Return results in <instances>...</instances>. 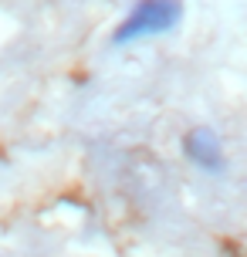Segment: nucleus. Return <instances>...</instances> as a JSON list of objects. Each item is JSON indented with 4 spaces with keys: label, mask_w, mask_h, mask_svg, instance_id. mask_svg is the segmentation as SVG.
I'll list each match as a JSON object with an SVG mask.
<instances>
[{
    "label": "nucleus",
    "mask_w": 247,
    "mask_h": 257,
    "mask_svg": "<svg viewBox=\"0 0 247 257\" xmlns=\"http://www.w3.org/2000/svg\"><path fill=\"white\" fill-rule=\"evenodd\" d=\"M180 17H183L180 0H139L129 14L118 21L115 31H112V44L126 48V44H136V41L169 34L173 27L180 24Z\"/></svg>",
    "instance_id": "1"
},
{
    "label": "nucleus",
    "mask_w": 247,
    "mask_h": 257,
    "mask_svg": "<svg viewBox=\"0 0 247 257\" xmlns=\"http://www.w3.org/2000/svg\"><path fill=\"white\" fill-rule=\"evenodd\" d=\"M183 153L190 156V163H196L207 173H220L223 169V146L213 128H190L186 139H183Z\"/></svg>",
    "instance_id": "2"
}]
</instances>
